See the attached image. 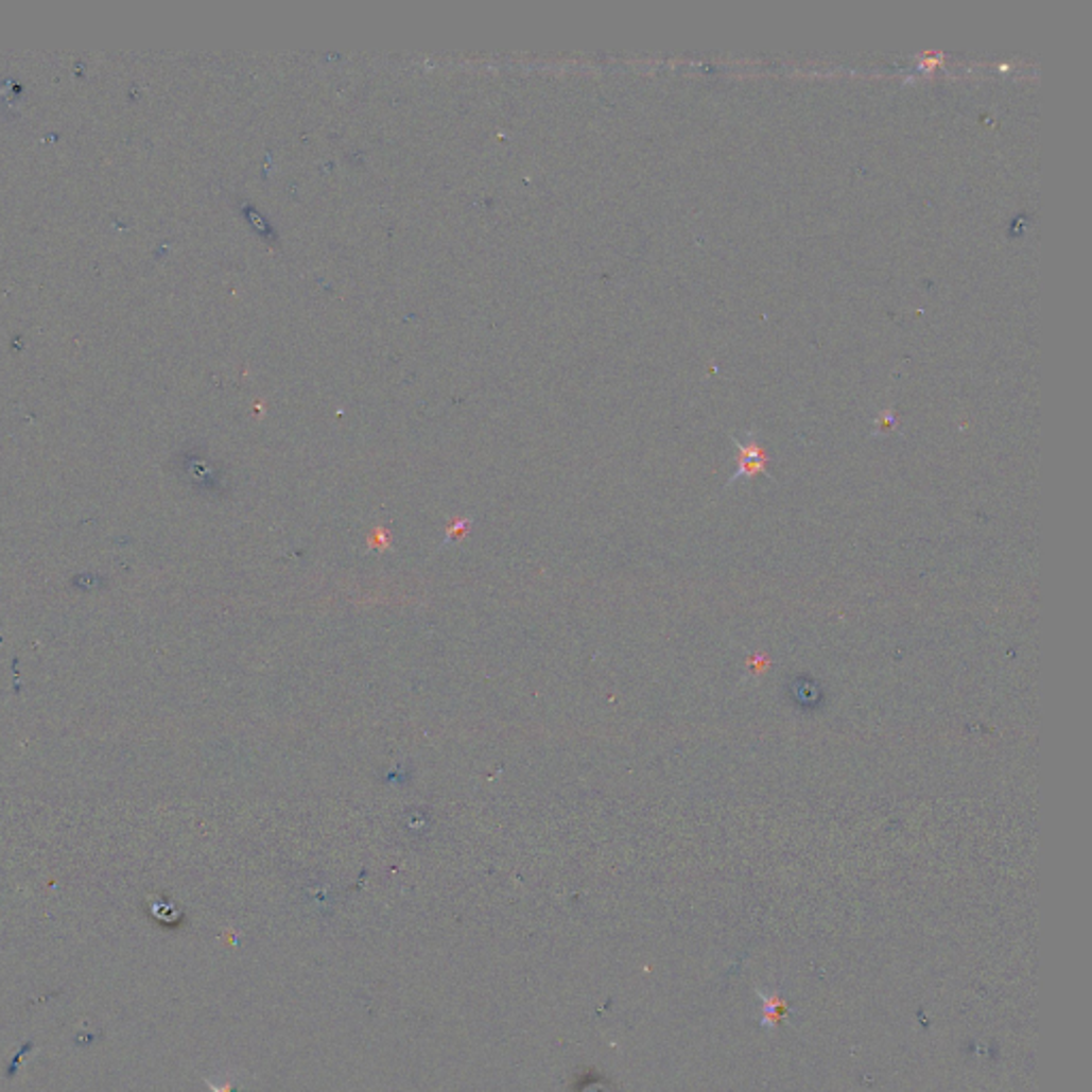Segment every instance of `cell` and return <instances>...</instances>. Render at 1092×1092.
<instances>
[{
  "mask_svg": "<svg viewBox=\"0 0 1092 1092\" xmlns=\"http://www.w3.org/2000/svg\"><path fill=\"white\" fill-rule=\"evenodd\" d=\"M739 451H741V455H739V470L734 472L730 483H734V481H739L743 476L753 479V476H758V474H762L766 470V453H764V449L753 438H749L747 445L739 443Z\"/></svg>",
  "mask_w": 1092,
  "mask_h": 1092,
  "instance_id": "cell-1",
  "label": "cell"
},
{
  "mask_svg": "<svg viewBox=\"0 0 1092 1092\" xmlns=\"http://www.w3.org/2000/svg\"><path fill=\"white\" fill-rule=\"evenodd\" d=\"M205 1084L209 1086V1090H211V1092H242V1088H240V1081H238V1079H227L223 1086H215V1084H213V1081H209V1079H205Z\"/></svg>",
  "mask_w": 1092,
  "mask_h": 1092,
  "instance_id": "cell-2",
  "label": "cell"
}]
</instances>
